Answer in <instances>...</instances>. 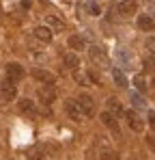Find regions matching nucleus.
<instances>
[{
  "instance_id": "nucleus-1",
  "label": "nucleus",
  "mask_w": 155,
  "mask_h": 160,
  "mask_svg": "<svg viewBox=\"0 0 155 160\" xmlns=\"http://www.w3.org/2000/svg\"><path fill=\"white\" fill-rule=\"evenodd\" d=\"M78 102V106H80V110L84 112V117H95V100L91 98V95H80L76 100Z\"/></svg>"
},
{
  "instance_id": "nucleus-2",
  "label": "nucleus",
  "mask_w": 155,
  "mask_h": 160,
  "mask_svg": "<svg viewBox=\"0 0 155 160\" xmlns=\"http://www.w3.org/2000/svg\"><path fill=\"white\" fill-rule=\"evenodd\" d=\"M99 119H101V123L110 130L112 134H116V136H121V128H119V121H116V115H112L110 110H106L99 115Z\"/></svg>"
},
{
  "instance_id": "nucleus-3",
  "label": "nucleus",
  "mask_w": 155,
  "mask_h": 160,
  "mask_svg": "<svg viewBox=\"0 0 155 160\" xmlns=\"http://www.w3.org/2000/svg\"><path fill=\"white\" fill-rule=\"evenodd\" d=\"M88 54H91V61L93 63H97V65H110V58H108V54H106V50H103L101 46H91L88 48Z\"/></svg>"
},
{
  "instance_id": "nucleus-4",
  "label": "nucleus",
  "mask_w": 155,
  "mask_h": 160,
  "mask_svg": "<svg viewBox=\"0 0 155 160\" xmlns=\"http://www.w3.org/2000/svg\"><path fill=\"white\" fill-rule=\"evenodd\" d=\"M0 93H2V98L7 100V102H11V100H15L17 98V87H15V82L9 78H4L0 82Z\"/></svg>"
},
{
  "instance_id": "nucleus-5",
  "label": "nucleus",
  "mask_w": 155,
  "mask_h": 160,
  "mask_svg": "<svg viewBox=\"0 0 155 160\" xmlns=\"http://www.w3.org/2000/svg\"><path fill=\"white\" fill-rule=\"evenodd\" d=\"M138 11V2L136 0H121L119 4H116V13L121 15V18H129V15H134Z\"/></svg>"
},
{
  "instance_id": "nucleus-6",
  "label": "nucleus",
  "mask_w": 155,
  "mask_h": 160,
  "mask_svg": "<svg viewBox=\"0 0 155 160\" xmlns=\"http://www.w3.org/2000/svg\"><path fill=\"white\" fill-rule=\"evenodd\" d=\"M4 72H7V78L13 80V82H20V80H24V76H26V69L20 63H9Z\"/></svg>"
},
{
  "instance_id": "nucleus-7",
  "label": "nucleus",
  "mask_w": 155,
  "mask_h": 160,
  "mask_svg": "<svg viewBox=\"0 0 155 160\" xmlns=\"http://www.w3.org/2000/svg\"><path fill=\"white\" fill-rule=\"evenodd\" d=\"M65 112H67V117L73 119V121H82V119H84V112L80 110L76 100H65Z\"/></svg>"
},
{
  "instance_id": "nucleus-8",
  "label": "nucleus",
  "mask_w": 155,
  "mask_h": 160,
  "mask_svg": "<svg viewBox=\"0 0 155 160\" xmlns=\"http://www.w3.org/2000/svg\"><path fill=\"white\" fill-rule=\"evenodd\" d=\"M125 117H127V126L134 132H142V130H144V121L140 119V115H138L136 110H127Z\"/></svg>"
},
{
  "instance_id": "nucleus-9",
  "label": "nucleus",
  "mask_w": 155,
  "mask_h": 160,
  "mask_svg": "<svg viewBox=\"0 0 155 160\" xmlns=\"http://www.w3.org/2000/svg\"><path fill=\"white\" fill-rule=\"evenodd\" d=\"M17 108H20V112L26 115V117H37V104L32 102V100H20L17 102Z\"/></svg>"
},
{
  "instance_id": "nucleus-10",
  "label": "nucleus",
  "mask_w": 155,
  "mask_h": 160,
  "mask_svg": "<svg viewBox=\"0 0 155 160\" xmlns=\"http://www.w3.org/2000/svg\"><path fill=\"white\" fill-rule=\"evenodd\" d=\"M39 100H41L43 104H54V102H56V91H54L52 84H45V87L39 89Z\"/></svg>"
},
{
  "instance_id": "nucleus-11",
  "label": "nucleus",
  "mask_w": 155,
  "mask_h": 160,
  "mask_svg": "<svg viewBox=\"0 0 155 160\" xmlns=\"http://www.w3.org/2000/svg\"><path fill=\"white\" fill-rule=\"evenodd\" d=\"M32 35H35V39L43 41V43H50L52 37H54V32H52L50 26H37L35 30H32Z\"/></svg>"
},
{
  "instance_id": "nucleus-12",
  "label": "nucleus",
  "mask_w": 155,
  "mask_h": 160,
  "mask_svg": "<svg viewBox=\"0 0 155 160\" xmlns=\"http://www.w3.org/2000/svg\"><path fill=\"white\" fill-rule=\"evenodd\" d=\"M136 24H138V28H140V30L149 32V30H153V28H155V18H153V15H149V13H144V15H138Z\"/></svg>"
},
{
  "instance_id": "nucleus-13",
  "label": "nucleus",
  "mask_w": 155,
  "mask_h": 160,
  "mask_svg": "<svg viewBox=\"0 0 155 160\" xmlns=\"http://www.w3.org/2000/svg\"><path fill=\"white\" fill-rule=\"evenodd\" d=\"M32 76L39 80V82H43V84H54V74H50L48 69L35 67V69H32Z\"/></svg>"
},
{
  "instance_id": "nucleus-14",
  "label": "nucleus",
  "mask_w": 155,
  "mask_h": 160,
  "mask_svg": "<svg viewBox=\"0 0 155 160\" xmlns=\"http://www.w3.org/2000/svg\"><path fill=\"white\" fill-rule=\"evenodd\" d=\"M63 63H65V67L67 69H80V56H78L76 52H67V54H63Z\"/></svg>"
},
{
  "instance_id": "nucleus-15",
  "label": "nucleus",
  "mask_w": 155,
  "mask_h": 160,
  "mask_svg": "<svg viewBox=\"0 0 155 160\" xmlns=\"http://www.w3.org/2000/svg\"><path fill=\"white\" fill-rule=\"evenodd\" d=\"M69 48L71 50H84L86 48V39L82 35H71L69 37Z\"/></svg>"
},
{
  "instance_id": "nucleus-16",
  "label": "nucleus",
  "mask_w": 155,
  "mask_h": 160,
  "mask_svg": "<svg viewBox=\"0 0 155 160\" xmlns=\"http://www.w3.org/2000/svg\"><path fill=\"white\" fill-rule=\"evenodd\" d=\"M119 152L116 149H110V147H103L101 152H99V160H119Z\"/></svg>"
},
{
  "instance_id": "nucleus-17",
  "label": "nucleus",
  "mask_w": 155,
  "mask_h": 160,
  "mask_svg": "<svg viewBox=\"0 0 155 160\" xmlns=\"http://www.w3.org/2000/svg\"><path fill=\"white\" fill-rule=\"evenodd\" d=\"M112 80H114L119 87H127V78H125V74H123L119 67H112Z\"/></svg>"
},
{
  "instance_id": "nucleus-18",
  "label": "nucleus",
  "mask_w": 155,
  "mask_h": 160,
  "mask_svg": "<svg viewBox=\"0 0 155 160\" xmlns=\"http://www.w3.org/2000/svg\"><path fill=\"white\" fill-rule=\"evenodd\" d=\"M106 104H108V110H110V112H114V115H121V112H123V108H121V104H119V100H116V98H110Z\"/></svg>"
},
{
  "instance_id": "nucleus-19",
  "label": "nucleus",
  "mask_w": 155,
  "mask_h": 160,
  "mask_svg": "<svg viewBox=\"0 0 155 160\" xmlns=\"http://www.w3.org/2000/svg\"><path fill=\"white\" fill-rule=\"evenodd\" d=\"M73 80H76L78 84H82V87L88 84V76H86V72H82V69H76V72H73Z\"/></svg>"
},
{
  "instance_id": "nucleus-20",
  "label": "nucleus",
  "mask_w": 155,
  "mask_h": 160,
  "mask_svg": "<svg viewBox=\"0 0 155 160\" xmlns=\"http://www.w3.org/2000/svg\"><path fill=\"white\" fill-rule=\"evenodd\" d=\"M84 9H86V13H88V15H93V18H97V15L101 13V9H99V4H97V2H86V4H84Z\"/></svg>"
},
{
  "instance_id": "nucleus-21",
  "label": "nucleus",
  "mask_w": 155,
  "mask_h": 160,
  "mask_svg": "<svg viewBox=\"0 0 155 160\" xmlns=\"http://www.w3.org/2000/svg\"><path fill=\"white\" fill-rule=\"evenodd\" d=\"M45 22H48L52 28H56V30H60V28L65 26V22H63V20H58L56 15H48V18H45Z\"/></svg>"
},
{
  "instance_id": "nucleus-22",
  "label": "nucleus",
  "mask_w": 155,
  "mask_h": 160,
  "mask_svg": "<svg viewBox=\"0 0 155 160\" xmlns=\"http://www.w3.org/2000/svg\"><path fill=\"white\" fill-rule=\"evenodd\" d=\"M28 160H45V154L39 149V147H35V149H30L28 152V156H26Z\"/></svg>"
},
{
  "instance_id": "nucleus-23",
  "label": "nucleus",
  "mask_w": 155,
  "mask_h": 160,
  "mask_svg": "<svg viewBox=\"0 0 155 160\" xmlns=\"http://www.w3.org/2000/svg\"><path fill=\"white\" fill-rule=\"evenodd\" d=\"M116 56H119V61H121L123 65H131V56L127 54V50H125V48H121V50L116 52Z\"/></svg>"
},
{
  "instance_id": "nucleus-24",
  "label": "nucleus",
  "mask_w": 155,
  "mask_h": 160,
  "mask_svg": "<svg viewBox=\"0 0 155 160\" xmlns=\"http://www.w3.org/2000/svg\"><path fill=\"white\" fill-rule=\"evenodd\" d=\"M134 84H136V89H138L140 93H144V91H147V82H144L142 76H136V78H134Z\"/></svg>"
},
{
  "instance_id": "nucleus-25",
  "label": "nucleus",
  "mask_w": 155,
  "mask_h": 160,
  "mask_svg": "<svg viewBox=\"0 0 155 160\" xmlns=\"http://www.w3.org/2000/svg\"><path fill=\"white\" fill-rule=\"evenodd\" d=\"M131 104L136 108H144V100H142V95H138V93H131Z\"/></svg>"
},
{
  "instance_id": "nucleus-26",
  "label": "nucleus",
  "mask_w": 155,
  "mask_h": 160,
  "mask_svg": "<svg viewBox=\"0 0 155 160\" xmlns=\"http://www.w3.org/2000/svg\"><path fill=\"white\" fill-rule=\"evenodd\" d=\"M144 48L149 50L151 56H155V37H147V41H144Z\"/></svg>"
},
{
  "instance_id": "nucleus-27",
  "label": "nucleus",
  "mask_w": 155,
  "mask_h": 160,
  "mask_svg": "<svg viewBox=\"0 0 155 160\" xmlns=\"http://www.w3.org/2000/svg\"><path fill=\"white\" fill-rule=\"evenodd\" d=\"M144 69L147 72H155V56H147L144 58Z\"/></svg>"
},
{
  "instance_id": "nucleus-28",
  "label": "nucleus",
  "mask_w": 155,
  "mask_h": 160,
  "mask_svg": "<svg viewBox=\"0 0 155 160\" xmlns=\"http://www.w3.org/2000/svg\"><path fill=\"white\" fill-rule=\"evenodd\" d=\"M149 126L155 130V110H149Z\"/></svg>"
},
{
  "instance_id": "nucleus-29",
  "label": "nucleus",
  "mask_w": 155,
  "mask_h": 160,
  "mask_svg": "<svg viewBox=\"0 0 155 160\" xmlns=\"http://www.w3.org/2000/svg\"><path fill=\"white\" fill-rule=\"evenodd\" d=\"M147 13H149V15H153V13H155V4H153V2H147Z\"/></svg>"
},
{
  "instance_id": "nucleus-30",
  "label": "nucleus",
  "mask_w": 155,
  "mask_h": 160,
  "mask_svg": "<svg viewBox=\"0 0 155 160\" xmlns=\"http://www.w3.org/2000/svg\"><path fill=\"white\" fill-rule=\"evenodd\" d=\"M149 145H153V147H155V138H149Z\"/></svg>"
},
{
  "instance_id": "nucleus-31",
  "label": "nucleus",
  "mask_w": 155,
  "mask_h": 160,
  "mask_svg": "<svg viewBox=\"0 0 155 160\" xmlns=\"http://www.w3.org/2000/svg\"><path fill=\"white\" fill-rule=\"evenodd\" d=\"M0 15H2V7H0Z\"/></svg>"
},
{
  "instance_id": "nucleus-32",
  "label": "nucleus",
  "mask_w": 155,
  "mask_h": 160,
  "mask_svg": "<svg viewBox=\"0 0 155 160\" xmlns=\"http://www.w3.org/2000/svg\"><path fill=\"white\" fill-rule=\"evenodd\" d=\"M153 84H155V78H153Z\"/></svg>"
}]
</instances>
